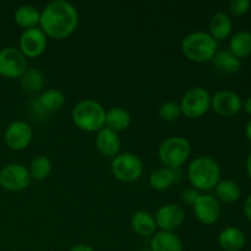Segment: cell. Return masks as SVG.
<instances>
[{
  "mask_svg": "<svg viewBox=\"0 0 251 251\" xmlns=\"http://www.w3.org/2000/svg\"><path fill=\"white\" fill-rule=\"evenodd\" d=\"M188 179L198 191H210L221 180V167L212 157L198 156L188 167Z\"/></svg>",
  "mask_w": 251,
  "mask_h": 251,
  "instance_id": "cell-2",
  "label": "cell"
},
{
  "mask_svg": "<svg viewBox=\"0 0 251 251\" xmlns=\"http://www.w3.org/2000/svg\"><path fill=\"white\" fill-rule=\"evenodd\" d=\"M247 173H248V176L251 179V152L249 153V156H248V159H247Z\"/></svg>",
  "mask_w": 251,
  "mask_h": 251,
  "instance_id": "cell-36",
  "label": "cell"
},
{
  "mask_svg": "<svg viewBox=\"0 0 251 251\" xmlns=\"http://www.w3.org/2000/svg\"><path fill=\"white\" fill-rule=\"evenodd\" d=\"M27 68V58L19 48L0 49V75L6 78H20Z\"/></svg>",
  "mask_w": 251,
  "mask_h": 251,
  "instance_id": "cell-9",
  "label": "cell"
},
{
  "mask_svg": "<svg viewBox=\"0 0 251 251\" xmlns=\"http://www.w3.org/2000/svg\"><path fill=\"white\" fill-rule=\"evenodd\" d=\"M51 161L47 156H36L31 161L28 167L29 176L34 180H44L48 178L51 173Z\"/></svg>",
  "mask_w": 251,
  "mask_h": 251,
  "instance_id": "cell-28",
  "label": "cell"
},
{
  "mask_svg": "<svg viewBox=\"0 0 251 251\" xmlns=\"http://www.w3.org/2000/svg\"><path fill=\"white\" fill-rule=\"evenodd\" d=\"M211 63L216 70L225 74H237L242 69V60L235 58L228 49L217 50Z\"/></svg>",
  "mask_w": 251,
  "mask_h": 251,
  "instance_id": "cell-20",
  "label": "cell"
},
{
  "mask_svg": "<svg viewBox=\"0 0 251 251\" xmlns=\"http://www.w3.org/2000/svg\"><path fill=\"white\" fill-rule=\"evenodd\" d=\"M157 229L163 232H174L185 221V211L178 203H166L157 210L154 215Z\"/></svg>",
  "mask_w": 251,
  "mask_h": 251,
  "instance_id": "cell-12",
  "label": "cell"
},
{
  "mask_svg": "<svg viewBox=\"0 0 251 251\" xmlns=\"http://www.w3.org/2000/svg\"><path fill=\"white\" fill-rule=\"evenodd\" d=\"M47 46H48V37L39 27L25 29L20 36L19 49L26 58H38L46 51Z\"/></svg>",
  "mask_w": 251,
  "mask_h": 251,
  "instance_id": "cell-10",
  "label": "cell"
},
{
  "mask_svg": "<svg viewBox=\"0 0 251 251\" xmlns=\"http://www.w3.org/2000/svg\"><path fill=\"white\" fill-rule=\"evenodd\" d=\"M228 9L234 17H242L250 11L251 1L250 0H232L228 4Z\"/></svg>",
  "mask_w": 251,
  "mask_h": 251,
  "instance_id": "cell-30",
  "label": "cell"
},
{
  "mask_svg": "<svg viewBox=\"0 0 251 251\" xmlns=\"http://www.w3.org/2000/svg\"><path fill=\"white\" fill-rule=\"evenodd\" d=\"M228 50L239 60L251 55V32L238 31L229 39Z\"/></svg>",
  "mask_w": 251,
  "mask_h": 251,
  "instance_id": "cell-24",
  "label": "cell"
},
{
  "mask_svg": "<svg viewBox=\"0 0 251 251\" xmlns=\"http://www.w3.org/2000/svg\"><path fill=\"white\" fill-rule=\"evenodd\" d=\"M110 171L117 180L122 183H132L141 176L144 163L137 154L124 152L113 158Z\"/></svg>",
  "mask_w": 251,
  "mask_h": 251,
  "instance_id": "cell-6",
  "label": "cell"
},
{
  "mask_svg": "<svg viewBox=\"0 0 251 251\" xmlns=\"http://www.w3.org/2000/svg\"><path fill=\"white\" fill-rule=\"evenodd\" d=\"M78 26V12L71 2L54 0L48 2L41 12L39 28L48 38L65 39Z\"/></svg>",
  "mask_w": 251,
  "mask_h": 251,
  "instance_id": "cell-1",
  "label": "cell"
},
{
  "mask_svg": "<svg viewBox=\"0 0 251 251\" xmlns=\"http://www.w3.org/2000/svg\"><path fill=\"white\" fill-rule=\"evenodd\" d=\"M211 98L212 96L206 88H189L179 103L181 114L189 119H199L203 117L211 109Z\"/></svg>",
  "mask_w": 251,
  "mask_h": 251,
  "instance_id": "cell-7",
  "label": "cell"
},
{
  "mask_svg": "<svg viewBox=\"0 0 251 251\" xmlns=\"http://www.w3.org/2000/svg\"><path fill=\"white\" fill-rule=\"evenodd\" d=\"M245 136H247L248 141L251 144V118L248 120L247 125H245Z\"/></svg>",
  "mask_w": 251,
  "mask_h": 251,
  "instance_id": "cell-35",
  "label": "cell"
},
{
  "mask_svg": "<svg viewBox=\"0 0 251 251\" xmlns=\"http://www.w3.org/2000/svg\"><path fill=\"white\" fill-rule=\"evenodd\" d=\"M200 195L201 194L199 193L196 189H194L193 186H191V188L185 189V190L181 193V200H183L186 205L194 206L196 201H198V199L200 198Z\"/></svg>",
  "mask_w": 251,
  "mask_h": 251,
  "instance_id": "cell-31",
  "label": "cell"
},
{
  "mask_svg": "<svg viewBox=\"0 0 251 251\" xmlns=\"http://www.w3.org/2000/svg\"><path fill=\"white\" fill-rule=\"evenodd\" d=\"M183 242L174 232L158 230L150 240V251H183Z\"/></svg>",
  "mask_w": 251,
  "mask_h": 251,
  "instance_id": "cell-17",
  "label": "cell"
},
{
  "mask_svg": "<svg viewBox=\"0 0 251 251\" xmlns=\"http://www.w3.org/2000/svg\"><path fill=\"white\" fill-rule=\"evenodd\" d=\"M131 228L141 237H152L157 232L154 216L147 211H137L131 217Z\"/></svg>",
  "mask_w": 251,
  "mask_h": 251,
  "instance_id": "cell-19",
  "label": "cell"
},
{
  "mask_svg": "<svg viewBox=\"0 0 251 251\" xmlns=\"http://www.w3.org/2000/svg\"><path fill=\"white\" fill-rule=\"evenodd\" d=\"M33 139L31 125L24 120H15L7 125L4 132V141L12 151H22L27 149Z\"/></svg>",
  "mask_w": 251,
  "mask_h": 251,
  "instance_id": "cell-11",
  "label": "cell"
},
{
  "mask_svg": "<svg viewBox=\"0 0 251 251\" xmlns=\"http://www.w3.org/2000/svg\"><path fill=\"white\" fill-rule=\"evenodd\" d=\"M218 245L223 251H242L247 245V235L240 228L227 227L218 235Z\"/></svg>",
  "mask_w": 251,
  "mask_h": 251,
  "instance_id": "cell-16",
  "label": "cell"
},
{
  "mask_svg": "<svg viewBox=\"0 0 251 251\" xmlns=\"http://www.w3.org/2000/svg\"><path fill=\"white\" fill-rule=\"evenodd\" d=\"M194 213L199 222L205 226H212L220 220L221 217V205L220 201L210 194L200 195L198 201L195 202Z\"/></svg>",
  "mask_w": 251,
  "mask_h": 251,
  "instance_id": "cell-14",
  "label": "cell"
},
{
  "mask_svg": "<svg viewBox=\"0 0 251 251\" xmlns=\"http://www.w3.org/2000/svg\"><path fill=\"white\" fill-rule=\"evenodd\" d=\"M20 82H21L22 88L27 92H39L44 85L43 74L37 70L36 68H27L20 77Z\"/></svg>",
  "mask_w": 251,
  "mask_h": 251,
  "instance_id": "cell-27",
  "label": "cell"
},
{
  "mask_svg": "<svg viewBox=\"0 0 251 251\" xmlns=\"http://www.w3.org/2000/svg\"><path fill=\"white\" fill-rule=\"evenodd\" d=\"M69 251H95V249L88 244H77L71 248Z\"/></svg>",
  "mask_w": 251,
  "mask_h": 251,
  "instance_id": "cell-33",
  "label": "cell"
},
{
  "mask_svg": "<svg viewBox=\"0 0 251 251\" xmlns=\"http://www.w3.org/2000/svg\"><path fill=\"white\" fill-rule=\"evenodd\" d=\"M210 36L216 42H222L229 38L233 31V21L230 16L226 12H216L208 24Z\"/></svg>",
  "mask_w": 251,
  "mask_h": 251,
  "instance_id": "cell-18",
  "label": "cell"
},
{
  "mask_svg": "<svg viewBox=\"0 0 251 251\" xmlns=\"http://www.w3.org/2000/svg\"><path fill=\"white\" fill-rule=\"evenodd\" d=\"M211 109L220 117H233L243 110V100L233 91H218L211 98Z\"/></svg>",
  "mask_w": 251,
  "mask_h": 251,
  "instance_id": "cell-13",
  "label": "cell"
},
{
  "mask_svg": "<svg viewBox=\"0 0 251 251\" xmlns=\"http://www.w3.org/2000/svg\"><path fill=\"white\" fill-rule=\"evenodd\" d=\"M216 196L218 201H222L225 203H233L239 200L242 195L240 186L235 181L229 180V179H223L218 181L215 188Z\"/></svg>",
  "mask_w": 251,
  "mask_h": 251,
  "instance_id": "cell-26",
  "label": "cell"
},
{
  "mask_svg": "<svg viewBox=\"0 0 251 251\" xmlns=\"http://www.w3.org/2000/svg\"><path fill=\"white\" fill-rule=\"evenodd\" d=\"M37 100L47 113L58 112V110L63 109L66 102L65 95L56 88H49V90L43 91Z\"/></svg>",
  "mask_w": 251,
  "mask_h": 251,
  "instance_id": "cell-25",
  "label": "cell"
},
{
  "mask_svg": "<svg viewBox=\"0 0 251 251\" xmlns=\"http://www.w3.org/2000/svg\"><path fill=\"white\" fill-rule=\"evenodd\" d=\"M131 124V117L126 109L113 107L105 112V127L115 132L125 131Z\"/></svg>",
  "mask_w": 251,
  "mask_h": 251,
  "instance_id": "cell-22",
  "label": "cell"
},
{
  "mask_svg": "<svg viewBox=\"0 0 251 251\" xmlns=\"http://www.w3.org/2000/svg\"><path fill=\"white\" fill-rule=\"evenodd\" d=\"M191 153V145L183 136H171L164 140L158 149L159 161L163 167L178 171Z\"/></svg>",
  "mask_w": 251,
  "mask_h": 251,
  "instance_id": "cell-5",
  "label": "cell"
},
{
  "mask_svg": "<svg viewBox=\"0 0 251 251\" xmlns=\"http://www.w3.org/2000/svg\"><path fill=\"white\" fill-rule=\"evenodd\" d=\"M95 142L98 152L102 156L114 158L115 156L119 154L122 142H120V137L118 132L104 126L97 132Z\"/></svg>",
  "mask_w": 251,
  "mask_h": 251,
  "instance_id": "cell-15",
  "label": "cell"
},
{
  "mask_svg": "<svg viewBox=\"0 0 251 251\" xmlns=\"http://www.w3.org/2000/svg\"><path fill=\"white\" fill-rule=\"evenodd\" d=\"M176 179H178L176 171L167 168V167H159L150 174L149 183L153 190L166 191L176 183Z\"/></svg>",
  "mask_w": 251,
  "mask_h": 251,
  "instance_id": "cell-21",
  "label": "cell"
},
{
  "mask_svg": "<svg viewBox=\"0 0 251 251\" xmlns=\"http://www.w3.org/2000/svg\"><path fill=\"white\" fill-rule=\"evenodd\" d=\"M243 212H244L245 218L251 223V194L245 199L244 205H243Z\"/></svg>",
  "mask_w": 251,
  "mask_h": 251,
  "instance_id": "cell-32",
  "label": "cell"
},
{
  "mask_svg": "<svg viewBox=\"0 0 251 251\" xmlns=\"http://www.w3.org/2000/svg\"><path fill=\"white\" fill-rule=\"evenodd\" d=\"M71 119L82 131L98 132L105 126V109L97 100H83L74 105Z\"/></svg>",
  "mask_w": 251,
  "mask_h": 251,
  "instance_id": "cell-3",
  "label": "cell"
},
{
  "mask_svg": "<svg viewBox=\"0 0 251 251\" xmlns=\"http://www.w3.org/2000/svg\"><path fill=\"white\" fill-rule=\"evenodd\" d=\"M31 176L27 167L20 163H10L0 169V186L7 191H22L31 184Z\"/></svg>",
  "mask_w": 251,
  "mask_h": 251,
  "instance_id": "cell-8",
  "label": "cell"
},
{
  "mask_svg": "<svg viewBox=\"0 0 251 251\" xmlns=\"http://www.w3.org/2000/svg\"><path fill=\"white\" fill-rule=\"evenodd\" d=\"M15 22L19 25L21 28L31 29L36 28L39 26V21H41V12L38 11L36 6L33 5H22V6L17 7L14 15Z\"/></svg>",
  "mask_w": 251,
  "mask_h": 251,
  "instance_id": "cell-23",
  "label": "cell"
},
{
  "mask_svg": "<svg viewBox=\"0 0 251 251\" xmlns=\"http://www.w3.org/2000/svg\"><path fill=\"white\" fill-rule=\"evenodd\" d=\"M217 50L218 43L208 32H191L181 41V51L186 59L193 63L201 64L211 61Z\"/></svg>",
  "mask_w": 251,
  "mask_h": 251,
  "instance_id": "cell-4",
  "label": "cell"
},
{
  "mask_svg": "<svg viewBox=\"0 0 251 251\" xmlns=\"http://www.w3.org/2000/svg\"><path fill=\"white\" fill-rule=\"evenodd\" d=\"M158 114L161 117V119L164 120V122H176L181 115L180 105H179V103L172 102V100L164 102L159 107Z\"/></svg>",
  "mask_w": 251,
  "mask_h": 251,
  "instance_id": "cell-29",
  "label": "cell"
},
{
  "mask_svg": "<svg viewBox=\"0 0 251 251\" xmlns=\"http://www.w3.org/2000/svg\"><path fill=\"white\" fill-rule=\"evenodd\" d=\"M243 110H244L247 114L251 115V97H248L247 100H243Z\"/></svg>",
  "mask_w": 251,
  "mask_h": 251,
  "instance_id": "cell-34",
  "label": "cell"
}]
</instances>
